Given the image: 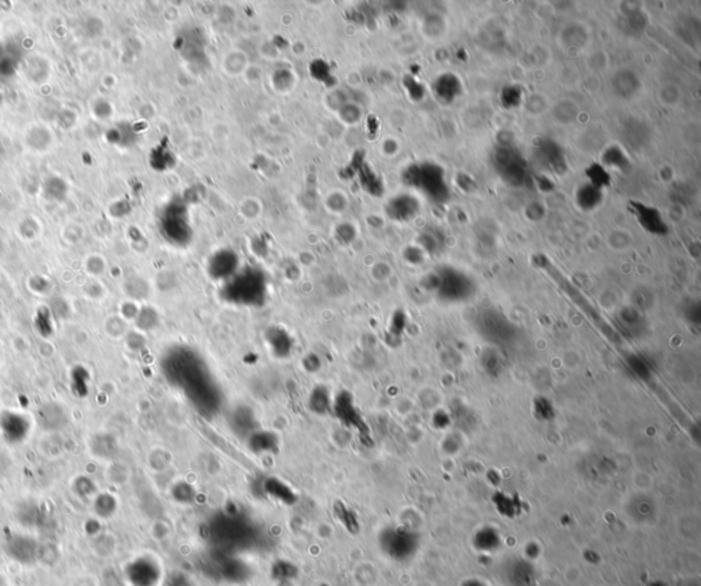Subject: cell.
<instances>
[{
  "instance_id": "4fadbf2b",
  "label": "cell",
  "mask_w": 701,
  "mask_h": 586,
  "mask_svg": "<svg viewBox=\"0 0 701 586\" xmlns=\"http://www.w3.org/2000/svg\"><path fill=\"white\" fill-rule=\"evenodd\" d=\"M633 312L634 311H631V310H623L619 315V321L623 324V329L626 331V333L637 335L638 332L641 331V318L637 315L634 318V321H631Z\"/></svg>"
},
{
  "instance_id": "277c9868",
  "label": "cell",
  "mask_w": 701,
  "mask_h": 586,
  "mask_svg": "<svg viewBox=\"0 0 701 586\" xmlns=\"http://www.w3.org/2000/svg\"><path fill=\"white\" fill-rule=\"evenodd\" d=\"M492 164L497 174L508 185L522 187L529 181L528 162L514 147H497L492 154Z\"/></svg>"
},
{
  "instance_id": "6da1fadb",
  "label": "cell",
  "mask_w": 701,
  "mask_h": 586,
  "mask_svg": "<svg viewBox=\"0 0 701 586\" xmlns=\"http://www.w3.org/2000/svg\"><path fill=\"white\" fill-rule=\"evenodd\" d=\"M533 263L538 269L544 270L553 281L555 284L565 292V294L577 306L578 308L594 324V326L604 333V335L611 341V342H619V335L614 331V328L600 315V312L596 310V307L588 300V297L578 290L577 287L546 258L545 255H535L533 256Z\"/></svg>"
},
{
  "instance_id": "ba28073f",
  "label": "cell",
  "mask_w": 701,
  "mask_h": 586,
  "mask_svg": "<svg viewBox=\"0 0 701 586\" xmlns=\"http://www.w3.org/2000/svg\"><path fill=\"white\" fill-rule=\"evenodd\" d=\"M434 90L437 97H440L444 103H451L462 92V83L454 74H443L437 79L434 84Z\"/></svg>"
},
{
  "instance_id": "5b68a950",
  "label": "cell",
  "mask_w": 701,
  "mask_h": 586,
  "mask_svg": "<svg viewBox=\"0 0 701 586\" xmlns=\"http://www.w3.org/2000/svg\"><path fill=\"white\" fill-rule=\"evenodd\" d=\"M477 329L481 337L496 345L511 342L517 333L515 326L495 310L485 311L478 317Z\"/></svg>"
},
{
  "instance_id": "7c38bea8",
  "label": "cell",
  "mask_w": 701,
  "mask_h": 586,
  "mask_svg": "<svg viewBox=\"0 0 701 586\" xmlns=\"http://www.w3.org/2000/svg\"><path fill=\"white\" fill-rule=\"evenodd\" d=\"M626 363L629 365L630 370L640 378L643 381H649V378L652 377V373H651V369L649 366L638 356H634V355H630L626 358Z\"/></svg>"
},
{
  "instance_id": "30bf717a",
  "label": "cell",
  "mask_w": 701,
  "mask_h": 586,
  "mask_svg": "<svg viewBox=\"0 0 701 586\" xmlns=\"http://www.w3.org/2000/svg\"><path fill=\"white\" fill-rule=\"evenodd\" d=\"M603 200V193L601 189L589 184L582 185L577 192L578 206L582 209H596Z\"/></svg>"
},
{
  "instance_id": "8992f818",
  "label": "cell",
  "mask_w": 701,
  "mask_h": 586,
  "mask_svg": "<svg viewBox=\"0 0 701 586\" xmlns=\"http://www.w3.org/2000/svg\"><path fill=\"white\" fill-rule=\"evenodd\" d=\"M630 209L633 211L638 223L641 225V228L648 233L658 236H664L668 233V228L659 209L640 202H630Z\"/></svg>"
},
{
  "instance_id": "9c48e42d",
  "label": "cell",
  "mask_w": 701,
  "mask_h": 586,
  "mask_svg": "<svg viewBox=\"0 0 701 586\" xmlns=\"http://www.w3.org/2000/svg\"><path fill=\"white\" fill-rule=\"evenodd\" d=\"M36 543L28 539H15L8 544V552L10 556L15 557L19 562L24 563H31L35 562L36 557L39 556V552L36 549Z\"/></svg>"
},
{
  "instance_id": "9a60e30c",
  "label": "cell",
  "mask_w": 701,
  "mask_h": 586,
  "mask_svg": "<svg viewBox=\"0 0 701 586\" xmlns=\"http://www.w3.org/2000/svg\"><path fill=\"white\" fill-rule=\"evenodd\" d=\"M535 411H536L537 417H539V419H552L555 417V410H553V406L551 404L549 400L544 399V397H538L535 400Z\"/></svg>"
},
{
  "instance_id": "3957f363",
  "label": "cell",
  "mask_w": 701,
  "mask_h": 586,
  "mask_svg": "<svg viewBox=\"0 0 701 586\" xmlns=\"http://www.w3.org/2000/svg\"><path fill=\"white\" fill-rule=\"evenodd\" d=\"M409 180L416 189L437 205H443L450 199L446 173L437 165L423 164L413 166L409 170Z\"/></svg>"
},
{
  "instance_id": "5bb4252c",
  "label": "cell",
  "mask_w": 701,
  "mask_h": 586,
  "mask_svg": "<svg viewBox=\"0 0 701 586\" xmlns=\"http://www.w3.org/2000/svg\"><path fill=\"white\" fill-rule=\"evenodd\" d=\"M586 174H588V177L590 180V184L594 185V187H597V188H600V189L603 187H606V185L610 184V174L601 166H599V165L590 166V168H588Z\"/></svg>"
},
{
  "instance_id": "e0dca14e",
  "label": "cell",
  "mask_w": 701,
  "mask_h": 586,
  "mask_svg": "<svg viewBox=\"0 0 701 586\" xmlns=\"http://www.w3.org/2000/svg\"><path fill=\"white\" fill-rule=\"evenodd\" d=\"M521 90L517 86H510L503 90V103L507 104V107H515L521 102Z\"/></svg>"
},
{
  "instance_id": "2e32d148",
  "label": "cell",
  "mask_w": 701,
  "mask_h": 586,
  "mask_svg": "<svg viewBox=\"0 0 701 586\" xmlns=\"http://www.w3.org/2000/svg\"><path fill=\"white\" fill-rule=\"evenodd\" d=\"M487 352L488 354H485L482 358V366L488 373H491L494 376V373L497 374L501 370V365H500L501 361L498 359V356L496 354H494V351H487Z\"/></svg>"
},
{
  "instance_id": "52a82bcc",
  "label": "cell",
  "mask_w": 701,
  "mask_h": 586,
  "mask_svg": "<svg viewBox=\"0 0 701 586\" xmlns=\"http://www.w3.org/2000/svg\"><path fill=\"white\" fill-rule=\"evenodd\" d=\"M537 162L546 170H551L552 173H565L567 170L565 154L562 148L551 140H545L539 143V145L536 148Z\"/></svg>"
},
{
  "instance_id": "7a4b0ae2",
  "label": "cell",
  "mask_w": 701,
  "mask_h": 586,
  "mask_svg": "<svg viewBox=\"0 0 701 586\" xmlns=\"http://www.w3.org/2000/svg\"><path fill=\"white\" fill-rule=\"evenodd\" d=\"M433 290L444 303L456 304L470 300L475 293L473 278L459 269L444 266L433 277Z\"/></svg>"
},
{
  "instance_id": "8fae6325",
  "label": "cell",
  "mask_w": 701,
  "mask_h": 586,
  "mask_svg": "<svg viewBox=\"0 0 701 586\" xmlns=\"http://www.w3.org/2000/svg\"><path fill=\"white\" fill-rule=\"evenodd\" d=\"M416 212H418V202L413 198L404 196V198H400L396 202H393L392 216H395L396 219L407 221V219L413 218Z\"/></svg>"
}]
</instances>
